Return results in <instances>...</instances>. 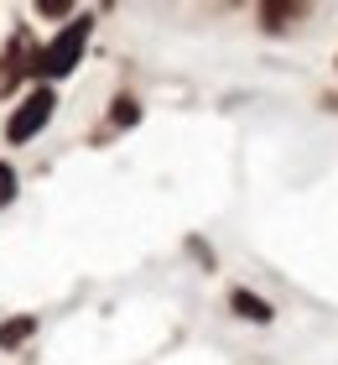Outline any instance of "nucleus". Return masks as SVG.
<instances>
[{
  "mask_svg": "<svg viewBox=\"0 0 338 365\" xmlns=\"http://www.w3.org/2000/svg\"><path fill=\"white\" fill-rule=\"evenodd\" d=\"M11 198H16V173L0 162V204H11Z\"/></svg>",
  "mask_w": 338,
  "mask_h": 365,
  "instance_id": "nucleus-5",
  "label": "nucleus"
},
{
  "mask_svg": "<svg viewBox=\"0 0 338 365\" xmlns=\"http://www.w3.org/2000/svg\"><path fill=\"white\" fill-rule=\"evenodd\" d=\"M31 334V319H11V324H0V344H21Z\"/></svg>",
  "mask_w": 338,
  "mask_h": 365,
  "instance_id": "nucleus-4",
  "label": "nucleus"
},
{
  "mask_svg": "<svg viewBox=\"0 0 338 365\" xmlns=\"http://www.w3.org/2000/svg\"><path fill=\"white\" fill-rule=\"evenodd\" d=\"M89 31H94V21L89 16H78V21H68L58 37H53V47L37 58V73H47V78H63V73H73L78 68V58H83V42H89Z\"/></svg>",
  "mask_w": 338,
  "mask_h": 365,
  "instance_id": "nucleus-1",
  "label": "nucleus"
},
{
  "mask_svg": "<svg viewBox=\"0 0 338 365\" xmlns=\"http://www.w3.org/2000/svg\"><path fill=\"white\" fill-rule=\"evenodd\" d=\"M229 303H234V308H240V313H245V319H255V324H265V319H270V303H260V297H255V292H234V297H229Z\"/></svg>",
  "mask_w": 338,
  "mask_h": 365,
  "instance_id": "nucleus-3",
  "label": "nucleus"
},
{
  "mask_svg": "<svg viewBox=\"0 0 338 365\" xmlns=\"http://www.w3.org/2000/svg\"><path fill=\"white\" fill-rule=\"evenodd\" d=\"M53 105H58V99H53V89H31V94L21 99V105H16L11 125H6V136H11V141H31V136H37V130H42L47 120H53Z\"/></svg>",
  "mask_w": 338,
  "mask_h": 365,
  "instance_id": "nucleus-2",
  "label": "nucleus"
},
{
  "mask_svg": "<svg viewBox=\"0 0 338 365\" xmlns=\"http://www.w3.org/2000/svg\"><path fill=\"white\" fill-rule=\"evenodd\" d=\"M135 120V99H115V125H130Z\"/></svg>",
  "mask_w": 338,
  "mask_h": 365,
  "instance_id": "nucleus-6",
  "label": "nucleus"
}]
</instances>
